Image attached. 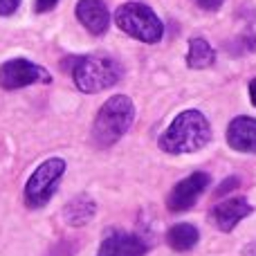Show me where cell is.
<instances>
[{
    "label": "cell",
    "mask_w": 256,
    "mask_h": 256,
    "mask_svg": "<svg viewBox=\"0 0 256 256\" xmlns=\"http://www.w3.org/2000/svg\"><path fill=\"white\" fill-rule=\"evenodd\" d=\"M115 22L124 34L142 43H158L164 36V25L160 16L144 2H124L117 7Z\"/></svg>",
    "instance_id": "cell-4"
},
{
    "label": "cell",
    "mask_w": 256,
    "mask_h": 256,
    "mask_svg": "<svg viewBox=\"0 0 256 256\" xmlns=\"http://www.w3.org/2000/svg\"><path fill=\"white\" fill-rule=\"evenodd\" d=\"M227 144L240 153H256V120L254 117H236L227 126Z\"/></svg>",
    "instance_id": "cell-11"
},
{
    "label": "cell",
    "mask_w": 256,
    "mask_h": 256,
    "mask_svg": "<svg viewBox=\"0 0 256 256\" xmlns=\"http://www.w3.org/2000/svg\"><path fill=\"white\" fill-rule=\"evenodd\" d=\"M196 2H198L202 9H209V12H216V9L220 7V4L225 2V0H196Z\"/></svg>",
    "instance_id": "cell-16"
},
{
    "label": "cell",
    "mask_w": 256,
    "mask_h": 256,
    "mask_svg": "<svg viewBox=\"0 0 256 256\" xmlns=\"http://www.w3.org/2000/svg\"><path fill=\"white\" fill-rule=\"evenodd\" d=\"M148 252V245L142 236L130 232H110L102 240L97 256H144Z\"/></svg>",
    "instance_id": "cell-8"
},
{
    "label": "cell",
    "mask_w": 256,
    "mask_h": 256,
    "mask_svg": "<svg viewBox=\"0 0 256 256\" xmlns=\"http://www.w3.org/2000/svg\"><path fill=\"white\" fill-rule=\"evenodd\" d=\"M122 66L110 56L92 54V56H79L72 66V79L74 86L86 94H94L102 90L112 88L122 79Z\"/></svg>",
    "instance_id": "cell-3"
},
{
    "label": "cell",
    "mask_w": 256,
    "mask_h": 256,
    "mask_svg": "<svg viewBox=\"0 0 256 256\" xmlns=\"http://www.w3.org/2000/svg\"><path fill=\"white\" fill-rule=\"evenodd\" d=\"M250 99H252V104L256 106V79L250 84Z\"/></svg>",
    "instance_id": "cell-19"
},
{
    "label": "cell",
    "mask_w": 256,
    "mask_h": 256,
    "mask_svg": "<svg viewBox=\"0 0 256 256\" xmlns=\"http://www.w3.org/2000/svg\"><path fill=\"white\" fill-rule=\"evenodd\" d=\"M216 61V52L204 38H191L189 40V52H186V66L191 70H204V68L214 66Z\"/></svg>",
    "instance_id": "cell-14"
},
{
    "label": "cell",
    "mask_w": 256,
    "mask_h": 256,
    "mask_svg": "<svg viewBox=\"0 0 256 256\" xmlns=\"http://www.w3.org/2000/svg\"><path fill=\"white\" fill-rule=\"evenodd\" d=\"M20 7V0H0V16H12Z\"/></svg>",
    "instance_id": "cell-15"
},
{
    "label": "cell",
    "mask_w": 256,
    "mask_h": 256,
    "mask_svg": "<svg viewBox=\"0 0 256 256\" xmlns=\"http://www.w3.org/2000/svg\"><path fill=\"white\" fill-rule=\"evenodd\" d=\"M58 0H36V12L45 14V12H50V9H54V4Z\"/></svg>",
    "instance_id": "cell-17"
},
{
    "label": "cell",
    "mask_w": 256,
    "mask_h": 256,
    "mask_svg": "<svg viewBox=\"0 0 256 256\" xmlns=\"http://www.w3.org/2000/svg\"><path fill=\"white\" fill-rule=\"evenodd\" d=\"M76 18L94 36L106 34L108 25H110V14H108L104 0H79L76 2Z\"/></svg>",
    "instance_id": "cell-10"
},
{
    "label": "cell",
    "mask_w": 256,
    "mask_h": 256,
    "mask_svg": "<svg viewBox=\"0 0 256 256\" xmlns=\"http://www.w3.org/2000/svg\"><path fill=\"white\" fill-rule=\"evenodd\" d=\"M198 240L200 234L191 222H178L166 232V243L176 252H189V250H194L198 245Z\"/></svg>",
    "instance_id": "cell-13"
},
{
    "label": "cell",
    "mask_w": 256,
    "mask_h": 256,
    "mask_svg": "<svg viewBox=\"0 0 256 256\" xmlns=\"http://www.w3.org/2000/svg\"><path fill=\"white\" fill-rule=\"evenodd\" d=\"M212 142V124L200 110H184L168 124L160 137V148L164 153L182 155L196 153Z\"/></svg>",
    "instance_id": "cell-1"
},
{
    "label": "cell",
    "mask_w": 256,
    "mask_h": 256,
    "mask_svg": "<svg viewBox=\"0 0 256 256\" xmlns=\"http://www.w3.org/2000/svg\"><path fill=\"white\" fill-rule=\"evenodd\" d=\"M209 184H212V178H209V173H204V171H196V173H191V176H186L184 180L178 182V184L171 189V194H168V198H166L168 212L180 214V212L191 209L196 202H198L200 196L207 191Z\"/></svg>",
    "instance_id": "cell-7"
},
{
    "label": "cell",
    "mask_w": 256,
    "mask_h": 256,
    "mask_svg": "<svg viewBox=\"0 0 256 256\" xmlns=\"http://www.w3.org/2000/svg\"><path fill=\"white\" fill-rule=\"evenodd\" d=\"M250 214H252V204L245 198H227L212 209L209 218H212V222L220 232H232L243 218H248Z\"/></svg>",
    "instance_id": "cell-9"
},
{
    "label": "cell",
    "mask_w": 256,
    "mask_h": 256,
    "mask_svg": "<svg viewBox=\"0 0 256 256\" xmlns=\"http://www.w3.org/2000/svg\"><path fill=\"white\" fill-rule=\"evenodd\" d=\"M94 212H97V204L90 196H76L63 207V218L72 227H84L94 218Z\"/></svg>",
    "instance_id": "cell-12"
},
{
    "label": "cell",
    "mask_w": 256,
    "mask_h": 256,
    "mask_svg": "<svg viewBox=\"0 0 256 256\" xmlns=\"http://www.w3.org/2000/svg\"><path fill=\"white\" fill-rule=\"evenodd\" d=\"M36 84H52V76L45 68L27 58H12L0 66V86L4 90H18Z\"/></svg>",
    "instance_id": "cell-6"
},
{
    "label": "cell",
    "mask_w": 256,
    "mask_h": 256,
    "mask_svg": "<svg viewBox=\"0 0 256 256\" xmlns=\"http://www.w3.org/2000/svg\"><path fill=\"white\" fill-rule=\"evenodd\" d=\"M135 122V104L126 94H115L110 97L102 108L92 124V137L94 144L108 148L117 144L122 137L128 132V128Z\"/></svg>",
    "instance_id": "cell-2"
},
{
    "label": "cell",
    "mask_w": 256,
    "mask_h": 256,
    "mask_svg": "<svg viewBox=\"0 0 256 256\" xmlns=\"http://www.w3.org/2000/svg\"><path fill=\"white\" fill-rule=\"evenodd\" d=\"M66 176V160L61 158H50L45 162H40L38 166L32 171V176L27 178L25 184V202L30 207L38 209L52 200V196L56 194L58 182Z\"/></svg>",
    "instance_id": "cell-5"
},
{
    "label": "cell",
    "mask_w": 256,
    "mask_h": 256,
    "mask_svg": "<svg viewBox=\"0 0 256 256\" xmlns=\"http://www.w3.org/2000/svg\"><path fill=\"white\" fill-rule=\"evenodd\" d=\"M238 186V178H230V180H225L222 182V186L218 189V196L220 194H225V191H232V189H236Z\"/></svg>",
    "instance_id": "cell-18"
}]
</instances>
